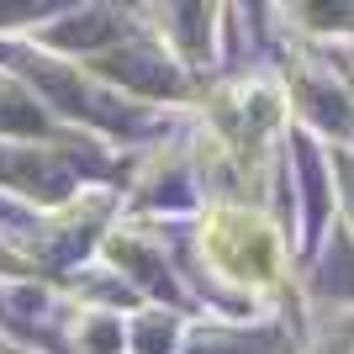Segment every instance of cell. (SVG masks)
<instances>
[{"label":"cell","mask_w":354,"mask_h":354,"mask_svg":"<svg viewBox=\"0 0 354 354\" xmlns=\"http://www.w3.org/2000/svg\"><path fill=\"white\" fill-rule=\"evenodd\" d=\"M333 175H339V217H344V233L354 238V153L333 148Z\"/></svg>","instance_id":"6da1fadb"}]
</instances>
